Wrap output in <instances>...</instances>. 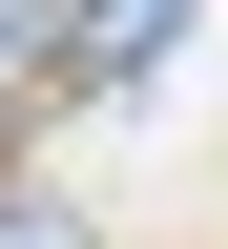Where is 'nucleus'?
Here are the masks:
<instances>
[{
    "label": "nucleus",
    "instance_id": "f257e3e1",
    "mask_svg": "<svg viewBox=\"0 0 228 249\" xmlns=\"http://www.w3.org/2000/svg\"><path fill=\"white\" fill-rule=\"evenodd\" d=\"M21 42H42V0H0V62H21Z\"/></svg>",
    "mask_w": 228,
    "mask_h": 249
}]
</instances>
